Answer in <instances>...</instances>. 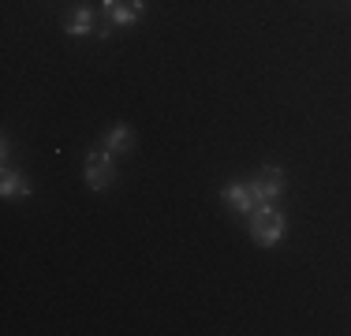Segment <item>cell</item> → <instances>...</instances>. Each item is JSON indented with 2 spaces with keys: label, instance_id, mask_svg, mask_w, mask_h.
<instances>
[{
  "label": "cell",
  "instance_id": "obj_6",
  "mask_svg": "<svg viewBox=\"0 0 351 336\" xmlns=\"http://www.w3.org/2000/svg\"><path fill=\"white\" fill-rule=\"evenodd\" d=\"M105 149H112V154H128L131 146H135V131L131 128H112V131H105V142H101Z\"/></svg>",
  "mask_w": 351,
  "mask_h": 336
},
{
  "label": "cell",
  "instance_id": "obj_1",
  "mask_svg": "<svg viewBox=\"0 0 351 336\" xmlns=\"http://www.w3.org/2000/svg\"><path fill=\"white\" fill-rule=\"evenodd\" d=\"M280 235H284V217L277 213V209L258 206L254 213H250V239H254L258 247H273Z\"/></svg>",
  "mask_w": 351,
  "mask_h": 336
},
{
  "label": "cell",
  "instance_id": "obj_5",
  "mask_svg": "<svg viewBox=\"0 0 351 336\" xmlns=\"http://www.w3.org/2000/svg\"><path fill=\"white\" fill-rule=\"evenodd\" d=\"M221 198L228 202V209H236V213H254L258 209V198H254V191H250V183H232V187L221 191Z\"/></svg>",
  "mask_w": 351,
  "mask_h": 336
},
{
  "label": "cell",
  "instance_id": "obj_3",
  "mask_svg": "<svg viewBox=\"0 0 351 336\" xmlns=\"http://www.w3.org/2000/svg\"><path fill=\"white\" fill-rule=\"evenodd\" d=\"M112 180H116L112 154H105V146H101V149H90V154H86V183H90L94 191H105Z\"/></svg>",
  "mask_w": 351,
  "mask_h": 336
},
{
  "label": "cell",
  "instance_id": "obj_2",
  "mask_svg": "<svg viewBox=\"0 0 351 336\" xmlns=\"http://www.w3.org/2000/svg\"><path fill=\"white\" fill-rule=\"evenodd\" d=\"M105 27L97 34H108L112 27H131L135 19H142V12H146V0H105Z\"/></svg>",
  "mask_w": 351,
  "mask_h": 336
},
{
  "label": "cell",
  "instance_id": "obj_8",
  "mask_svg": "<svg viewBox=\"0 0 351 336\" xmlns=\"http://www.w3.org/2000/svg\"><path fill=\"white\" fill-rule=\"evenodd\" d=\"M90 27H94L90 8H71V12L64 15V30H68V34H90Z\"/></svg>",
  "mask_w": 351,
  "mask_h": 336
},
{
  "label": "cell",
  "instance_id": "obj_7",
  "mask_svg": "<svg viewBox=\"0 0 351 336\" xmlns=\"http://www.w3.org/2000/svg\"><path fill=\"white\" fill-rule=\"evenodd\" d=\"M0 191H4V198H27V195H30V183H27V176H23V172H12V168H4Z\"/></svg>",
  "mask_w": 351,
  "mask_h": 336
},
{
  "label": "cell",
  "instance_id": "obj_4",
  "mask_svg": "<svg viewBox=\"0 0 351 336\" xmlns=\"http://www.w3.org/2000/svg\"><path fill=\"white\" fill-rule=\"evenodd\" d=\"M250 191H254L258 206H269V202L284 191V172H280L277 165H265L262 172H254V180H250Z\"/></svg>",
  "mask_w": 351,
  "mask_h": 336
}]
</instances>
